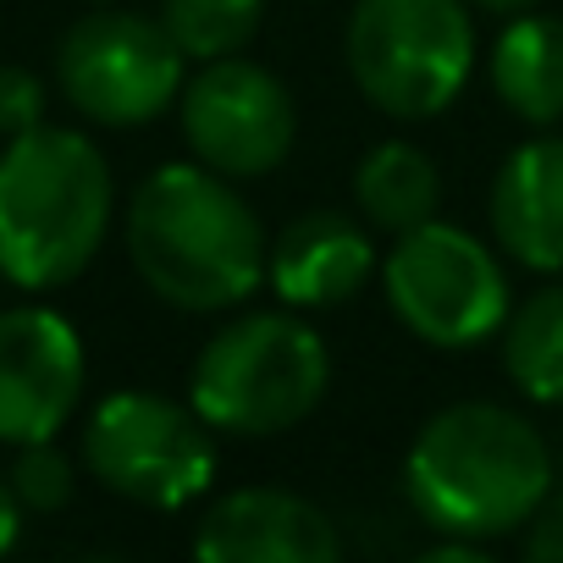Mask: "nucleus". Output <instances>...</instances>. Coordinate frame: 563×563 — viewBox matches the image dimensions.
<instances>
[{
	"mask_svg": "<svg viewBox=\"0 0 563 563\" xmlns=\"http://www.w3.org/2000/svg\"><path fill=\"white\" fill-rule=\"evenodd\" d=\"M332 354L299 310H249L227 321L188 371V404L221 437H282L321 409Z\"/></svg>",
	"mask_w": 563,
	"mask_h": 563,
	"instance_id": "nucleus-4",
	"label": "nucleus"
},
{
	"mask_svg": "<svg viewBox=\"0 0 563 563\" xmlns=\"http://www.w3.org/2000/svg\"><path fill=\"white\" fill-rule=\"evenodd\" d=\"M23 497L12 492V481L7 475H0V552H12L18 547V536H23Z\"/></svg>",
	"mask_w": 563,
	"mask_h": 563,
	"instance_id": "nucleus-21",
	"label": "nucleus"
},
{
	"mask_svg": "<svg viewBox=\"0 0 563 563\" xmlns=\"http://www.w3.org/2000/svg\"><path fill=\"white\" fill-rule=\"evenodd\" d=\"M382 271L371 243V221L360 227L349 210H305L276 232L265 282L288 310H338Z\"/></svg>",
	"mask_w": 563,
	"mask_h": 563,
	"instance_id": "nucleus-12",
	"label": "nucleus"
},
{
	"mask_svg": "<svg viewBox=\"0 0 563 563\" xmlns=\"http://www.w3.org/2000/svg\"><path fill=\"white\" fill-rule=\"evenodd\" d=\"M552 492V453L541 431L503 404H453L431 415L404 453V497L459 541H497L536 519Z\"/></svg>",
	"mask_w": 563,
	"mask_h": 563,
	"instance_id": "nucleus-2",
	"label": "nucleus"
},
{
	"mask_svg": "<svg viewBox=\"0 0 563 563\" xmlns=\"http://www.w3.org/2000/svg\"><path fill=\"white\" fill-rule=\"evenodd\" d=\"M205 563H338L343 536L327 508L282 486H243L216 497L194 525Z\"/></svg>",
	"mask_w": 563,
	"mask_h": 563,
	"instance_id": "nucleus-11",
	"label": "nucleus"
},
{
	"mask_svg": "<svg viewBox=\"0 0 563 563\" xmlns=\"http://www.w3.org/2000/svg\"><path fill=\"white\" fill-rule=\"evenodd\" d=\"M7 481H12V492L23 497L29 514H56V508H67V503H73V486H78L73 459L56 448V437L18 448V464H12Z\"/></svg>",
	"mask_w": 563,
	"mask_h": 563,
	"instance_id": "nucleus-18",
	"label": "nucleus"
},
{
	"mask_svg": "<svg viewBox=\"0 0 563 563\" xmlns=\"http://www.w3.org/2000/svg\"><path fill=\"white\" fill-rule=\"evenodd\" d=\"M183 51L161 18L139 12H89L67 29L56 51L62 95L78 117L100 128H144L166 117L188 84Z\"/></svg>",
	"mask_w": 563,
	"mask_h": 563,
	"instance_id": "nucleus-8",
	"label": "nucleus"
},
{
	"mask_svg": "<svg viewBox=\"0 0 563 563\" xmlns=\"http://www.w3.org/2000/svg\"><path fill=\"white\" fill-rule=\"evenodd\" d=\"M45 78L29 67H0V139H23L34 128H45Z\"/></svg>",
	"mask_w": 563,
	"mask_h": 563,
	"instance_id": "nucleus-19",
	"label": "nucleus"
},
{
	"mask_svg": "<svg viewBox=\"0 0 563 563\" xmlns=\"http://www.w3.org/2000/svg\"><path fill=\"white\" fill-rule=\"evenodd\" d=\"M354 205L376 232H415L442 210V172L409 139H382L354 172Z\"/></svg>",
	"mask_w": 563,
	"mask_h": 563,
	"instance_id": "nucleus-15",
	"label": "nucleus"
},
{
	"mask_svg": "<svg viewBox=\"0 0 563 563\" xmlns=\"http://www.w3.org/2000/svg\"><path fill=\"white\" fill-rule=\"evenodd\" d=\"M492 95L530 128H552L563 117V23L541 12L508 18L486 56Z\"/></svg>",
	"mask_w": 563,
	"mask_h": 563,
	"instance_id": "nucleus-14",
	"label": "nucleus"
},
{
	"mask_svg": "<svg viewBox=\"0 0 563 563\" xmlns=\"http://www.w3.org/2000/svg\"><path fill=\"white\" fill-rule=\"evenodd\" d=\"M89 475L139 503V508H188L216 481V437L194 404H172L161 393H111L89 409L84 426Z\"/></svg>",
	"mask_w": 563,
	"mask_h": 563,
	"instance_id": "nucleus-7",
	"label": "nucleus"
},
{
	"mask_svg": "<svg viewBox=\"0 0 563 563\" xmlns=\"http://www.w3.org/2000/svg\"><path fill=\"white\" fill-rule=\"evenodd\" d=\"M117 210V183L78 128H34L0 155V276L23 294L78 282Z\"/></svg>",
	"mask_w": 563,
	"mask_h": 563,
	"instance_id": "nucleus-3",
	"label": "nucleus"
},
{
	"mask_svg": "<svg viewBox=\"0 0 563 563\" xmlns=\"http://www.w3.org/2000/svg\"><path fill=\"white\" fill-rule=\"evenodd\" d=\"M503 371L530 404H563V282L530 294L503 321Z\"/></svg>",
	"mask_w": 563,
	"mask_h": 563,
	"instance_id": "nucleus-16",
	"label": "nucleus"
},
{
	"mask_svg": "<svg viewBox=\"0 0 563 563\" xmlns=\"http://www.w3.org/2000/svg\"><path fill=\"white\" fill-rule=\"evenodd\" d=\"M161 23L188 62H221L249 51L265 23V0H161Z\"/></svg>",
	"mask_w": 563,
	"mask_h": 563,
	"instance_id": "nucleus-17",
	"label": "nucleus"
},
{
	"mask_svg": "<svg viewBox=\"0 0 563 563\" xmlns=\"http://www.w3.org/2000/svg\"><path fill=\"white\" fill-rule=\"evenodd\" d=\"M382 294L409 338L448 354L481 349L514 310L508 271L492 243L442 216L393 243V254L382 260Z\"/></svg>",
	"mask_w": 563,
	"mask_h": 563,
	"instance_id": "nucleus-6",
	"label": "nucleus"
},
{
	"mask_svg": "<svg viewBox=\"0 0 563 563\" xmlns=\"http://www.w3.org/2000/svg\"><path fill=\"white\" fill-rule=\"evenodd\" d=\"M492 238L525 271H563V139L541 133L503 155L492 177Z\"/></svg>",
	"mask_w": 563,
	"mask_h": 563,
	"instance_id": "nucleus-13",
	"label": "nucleus"
},
{
	"mask_svg": "<svg viewBox=\"0 0 563 563\" xmlns=\"http://www.w3.org/2000/svg\"><path fill=\"white\" fill-rule=\"evenodd\" d=\"M84 343L78 327L45 305L0 310V442L29 448L62 437L84 404Z\"/></svg>",
	"mask_w": 563,
	"mask_h": 563,
	"instance_id": "nucleus-10",
	"label": "nucleus"
},
{
	"mask_svg": "<svg viewBox=\"0 0 563 563\" xmlns=\"http://www.w3.org/2000/svg\"><path fill=\"white\" fill-rule=\"evenodd\" d=\"M470 7L492 18H519V12H536V0H470Z\"/></svg>",
	"mask_w": 563,
	"mask_h": 563,
	"instance_id": "nucleus-22",
	"label": "nucleus"
},
{
	"mask_svg": "<svg viewBox=\"0 0 563 563\" xmlns=\"http://www.w3.org/2000/svg\"><path fill=\"white\" fill-rule=\"evenodd\" d=\"M360 95L398 122L448 111L475 73L470 0H354L343 34Z\"/></svg>",
	"mask_w": 563,
	"mask_h": 563,
	"instance_id": "nucleus-5",
	"label": "nucleus"
},
{
	"mask_svg": "<svg viewBox=\"0 0 563 563\" xmlns=\"http://www.w3.org/2000/svg\"><path fill=\"white\" fill-rule=\"evenodd\" d=\"M525 552L536 563H563V486H552L547 503L536 508V519L525 530Z\"/></svg>",
	"mask_w": 563,
	"mask_h": 563,
	"instance_id": "nucleus-20",
	"label": "nucleus"
},
{
	"mask_svg": "<svg viewBox=\"0 0 563 563\" xmlns=\"http://www.w3.org/2000/svg\"><path fill=\"white\" fill-rule=\"evenodd\" d=\"M128 254L161 305L221 316L265 282L271 243L232 177L205 161H166L128 199Z\"/></svg>",
	"mask_w": 563,
	"mask_h": 563,
	"instance_id": "nucleus-1",
	"label": "nucleus"
},
{
	"mask_svg": "<svg viewBox=\"0 0 563 563\" xmlns=\"http://www.w3.org/2000/svg\"><path fill=\"white\" fill-rule=\"evenodd\" d=\"M177 117H183V139L194 161H205L210 172L232 183L271 177L294 155V139H299V106L288 84L271 67L238 62V56L199 62V73L177 95Z\"/></svg>",
	"mask_w": 563,
	"mask_h": 563,
	"instance_id": "nucleus-9",
	"label": "nucleus"
}]
</instances>
